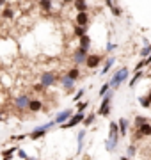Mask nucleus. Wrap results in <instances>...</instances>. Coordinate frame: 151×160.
I'll use <instances>...</instances> for the list:
<instances>
[{
  "mask_svg": "<svg viewBox=\"0 0 151 160\" xmlns=\"http://www.w3.org/2000/svg\"><path fill=\"white\" fill-rule=\"evenodd\" d=\"M119 141H121L119 125H117V121H110V125H109V137L105 141V149H107L109 153L116 151L117 146H119Z\"/></svg>",
  "mask_w": 151,
  "mask_h": 160,
  "instance_id": "1",
  "label": "nucleus"
},
{
  "mask_svg": "<svg viewBox=\"0 0 151 160\" xmlns=\"http://www.w3.org/2000/svg\"><path fill=\"white\" fill-rule=\"evenodd\" d=\"M112 96H114V89H110L107 94H103V96H101V103H100V109H98V112H96L98 116H101V118H107V116L110 114Z\"/></svg>",
  "mask_w": 151,
  "mask_h": 160,
  "instance_id": "2",
  "label": "nucleus"
},
{
  "mask_svg": "<svg viewBox=\"0 0 151 160\" xmlns=\"http://www.w3.org/2000/svg\"><path fill=\"white\" fill-rule=\"evenodd\" d=\"M57 125L55 121H48V123H45V125H41V126H37V128H34V130L29 133V139H32V141H37V139H41V137H45L48 132L52 130L53 126Z\"/></svg>",
  "mask_w": 151,
  "mask_h": 160,
  "instance_id": "3",
  "label": "nucleus"
},
{
  "mask_svg": "<svg viewBox=\"0 0 151 160\" xmlns=\"http://www.w3.org/2000/svg\"><path fill=\"white\" fill-rule=\"evenodd\" d=\"M32 98L29 96V94H25V92H22V94H18L14 100H12V103H14V109L18 110V112H29V103Z\"/></svg>",
  "mask_w": 151,
  "mask_h": 160,
  "instance_id": "4",
  "label": "nucleus"
},
{
  "mask_svg": "<svg viewBox=\"0 0 151 160\" xmlns=\"http://www.w3.org/2000/svg\"><path fill=\"white\" fill-rule=\"evenodd\" d=\"M87 55L89 52H85L84 48H80V46H76V50L71 53V61H73V66H85V61H87Z\"/></svg>",
  "mask_w": 151,
  "mask_h": 160,
  "instance_id": "5",
  "label": "nucleus"
},
{
  "mask_svg": "<svg viewBox=\"0 0 151 160\" xmlns=\"http://www.w3.org/2000/svg\"><path fill=\"white\" fill-rule=\"evenodd\" d=\"M85 116H87L85 112H76V114L71 116L70 119L64 123V125H61V128H62V130H70V128H75V126H78L80 123H84Z\"/></svg>",
  "mask_w": 151,
  "mask_h": 160,
  "instance_id": "6",
  "label": "nucleus"
},
{
  "mask_svg": "<svg viewBox=\"0 0 151 160\" xmlns=\"http://www.w3.org/2000/svg\"><path fill=\"white\" fill-rule=\"evenodd\" d=\"M39 82L43 84V87H45V89L55 86V82H57V73H55V71H41Z\"/></svg>",
  "mask_w": 151,
  "mask_h": 160,
  "instance_id": "7",
  "label": "nucleus"
},
{
  "mask_svg": "<svg viewBox=\"0 0 151 160\" xmlns=\"http://www.w3.org/2000/svg\"><path fill=\"white\" fill-rule=\"evenodd\" d=\"M103 55L101 53H89L87 55V61H85V66H87L89 69H94V68H98L100 64L103 62Z\"/></svg>",
  "mask_w": 151,
  "mask_h": 160,
  "instance_id": "8",
  "label": "nucleus"
},
{
  "mask_svg": "<svg viewBox=\"0 0 151 160\" xmlns=\"http://www.w3.org/2000/svg\"><path fill=\"white\" fill-rule=\"evenodd\" d=\"M71 116H73V109H64V110H61V112H57V114H55L53 121H55L59 126H61V125H64L66 121L70 119Z\"/></svg>",
  "mask_w": 151,
  "mask_h": 160,
  "instance_id": "9",
  "label": "nucleus"
},
{
  "mask_svg": "<svg viewBox=\"0 0 151 160\" xmlns=\"http://www.w3.org/2000/svg\"><path fill=\"white\" fill-rule=\"evenodd\" d=\"M75 80H71L70 77H68V75L64 73L62 77H61V86H62V89L64 91H68V92H73L75 91Z\"/></svg>",
  "mask_w": 151,
  "mask_h": 160,
  "instance_id": "10",
  "label": "nucleus"
},
{
  "mask_svg": "<svg viewBox=\"0 0 151 160\" xmlns=\"http://www.w3.org/2000/svg\"><path fill=\"white\" fill-rule=\"evenodd\" d=\"M85 135H87V130L85 128H82L78 132V135H76V155L82 153V149H84V141H85Z\"/></svg>",
  "mask_w": 151,
  "mask_h": 160,
  "instance_id": "11",
  "label": "nucleus"
},
{
  "mask_svg": "<svg viewBox=\"0 0 151 160\" xmlns=\"http://www.w3.org/2000/svg\"><path fill=\"white\" fill-rule=\"evenodd\" d=\"M39 110H43V100H39V98H32L30 103H29V112L37 114Z\"/></svg>",
  "mask_w": 151,
  "mask_h": 160,
  "instance_id": "12",
  "label": "nucleus"
},
{
  "mask_svg": "<svg viewBox=\"0 0 151 160\" xmlns=\"http://www.w3.org/2000/svg\"><path fill=\"white\" fill-rule=\"evenodd\" d=\"M89 22H91L89 12H76V16H75L76 25H85V27H89Z\"/></svg>",
  "mask_w": 151,
  "mask_h": 160,
  "instance_id": "13",
  "label": "nucleus"
},
{
  "mask_svg": "<svg viewBox=\"0 0 151 160\" xmlns=\"http://www.w3.org/2000/svg\"><path fill=\"white\" fill-rule=\"evenodd\" d=\"M114 62H116V57H114V55H109V57H107V61H105V64H103V68H101V71H100V75H101V77H105V75L112 69Z\"/></svg>",
  "mask_w": 151,
  "mask_h": 160,
  "instance_id": "14",
  "label": "nucleus"
},
{
  "mask_svg": "<svg viewBox=\"0 0 151 160\" xmlns=\"http://www.w3.org/2000/svg\"><path fill=\"white\" fill-rule=\"evenodd\" d=\"M66 75H68L71 80H75V82H78V80L82 78V71H80V68H78V66H71V68L66 71Z\"/></svg>",
  "mask_w": 151,
  "mask_h": 160,
  "instance_id": "15",
  "label": "nucleus"
},
{
  "mask_svg": "<svg viewBox=\"0 0 151 160\" xmlns=\"http://www.w3.org/2000/svg\"><path fill=\"white\" fill-rule=\"evenodd\" d=\"M0 18H4L6 22H12L14 20V9L11 6H6L2 9V12H0Z\"/></svg>",
  "mask_w": 151,
  "mask_h": 160,
  "instance_id": "16",
  "label": "nucleus"
},
{
  "mask_svg": "<svg viewBox=\"0 0 151 160\" xmlns=\"http://www.w3.org/2000/svg\"><path fill=\"white\" fill-rule=\"evenodd\" d=\"M73 7H75L76 12H87L89 11L87 0H75V2H73Z\"/></svg>",
  "mask_w": 151,
  "mask_h": 160,
  "instance_id": "17",
  "label": "nucleus"
},
{
  "mask_svg": "<svg viewBox=\"0 0 151 160\" xmlns=\"http://www.w3.org/2000/svg\"><path fill=\"white\" fill-rule=\"evenodd\" d=\"M91 45H93V41H91L89 34H85V36H82V38H78V46H80V48H84L85 52L91 50Z\"/></svg>",
  "mask_w": 151,
  "mask_h": 160,
  "instance_id": "18",
  "label": "nucleus"
},
{
  "mask_svg": "<svg viewBox=\"0 0 151 160\" xmlns=\"http://www.w3.org/2000/svg\"><path fill=\"white\" fill-rule=\"evenodd\" d=\"M135 130L139 132L142 137H151V121H148V123H144V125L137 126Z\"/></svg>",
  "mask_w": 151,
  "mask_h": 160,
  "instance_id": "19",
  "label": "nucleus"
},
{
  "mask_svg": "<svg viewBox=\"0 0 151 160\" xmlns=\"http://www.w3.org/2000/svg\"><path fill=\"white\" fill-rule=\"evenodd\" d=\"M37 6L43 12H52L53 9V0H37Z\"/></svg>",
  "mask_w": 151,
  "mask_h": 160,
  "instance_id": "20",
  "label": "nucleus"
},
{
  "mask_svg": "<svg viewBox=\"0 0 151 160\" xmlns=\"http://www.w3.org/2000/svg\"><path fill=\"white\" fill-rule=\"evenodd\" d=\"M139 105L142 107V109H149V107H151V89L146 92L144 96L139 98Z\"/></svg>",
  "mask_w": 151,
  "mask_h": 160,
  "instance_id": "21",
  "label": "nucleus"
},
{
  "mask_svg": "<svg viewBox=\"0 0 151 160\" xmlns=\"http://www.w3.org/2000/svg\"><path fill=\"white\" fill-rule=\"evenodd\" d=\"M117 125H119V133H121V137H124L128 132V119L126 118H119L117 119Z\"/></svg>",
  "mask_w": 151,
  "mask_h": 160,
  "instance_id": "22",
  "label": "nucleus"
},
{
  "mask_svg": "<svg viewBox=\"0 0 151 160\" xmlns=\"http://www.w3.org/2000/svg\"><path fill=\"white\" fill-rule=\"evenodd\" d=\"M142 75H144V71H142V69H139V71H135V73H134V77H132V78L128 80V87H130V89H134V87H135V84H137V80H140V78H142Z\"/></svg>",
  "mask_w": 151,
  "mask_h": 160,
  "instance_id": "23",
  "label": "nucleus"
},
{
  "mask_svg": "<svg viewBox=\"0 0 151 160\" xmlns=\"http://www.w3.org/2000/svg\"><path fill=\"white\" fill-rule=\"evenodd\" d=\"M87 34V27L85 25H76L75 23V27H73V36L75 38H82V36H85Z\"/></svg>",
  "mask_w": 151,
  "mask_h": 160,
  "instance_id": "24",
  "label": "nucleus"
},
{
  "mask_svg": "<svg viewBox=\"0 0 151 160\" xmlns=\"http://www.w3.org/2000/svg\"><path fill=\"white\" fill-rule=\"evenodd\" d=\"M16 151H18L16 146H12V148L2 151V160H12V158H14V155H16Z\"/></svg>",
  "mask_w": 151,
  "mask_h": 160,
  "instance_id": "25",
  "label": "nucleus"
},
{
  "mask_svg": "<svg viewBox=\"0 0 151 160\" xmlns=\"http://www.w3.org/2000/svg\"><path fill=\"white\" fill-rule=\"evenodd\" d=\"M149 53H151V43L148 39H144V46H142V50H140L139 55H140V59H146Z\"/></svg>",
  "mask_w": 151,
  "mask_h": 160,
  "instance_id": "26",
  "label": "nucleus"
},
{
  "mask_svg": "<svg viewBox=\"0 0 151 160\" xmlns=\"http://www.w3.org/2000/svg\"><path fill=\"white\" fill-rule=\"evenodd\" d=\"M96 112H91V114H87L85 116V119H84V126H85V128H89V126L91 125H94V121H96Z\"/></svg>",
  "mask_w": 151,
  "mask_h": 160,
  "instance_id": "27",
  "label": "nucleus"
},
{
  "mask_svg": "<svg viewBox=\"0 0 151 160\" xmlns=\"http://www.w3.org/2000/svg\"><path fill=\"white\" fill-rule=\"evenodd\" d=\"M112 89V86H110V80L109 82H105V84H101V87H100V91H98V94L100 96H103V94H107V92Z\"/></svg>",
  "mask_w": 151,
  "mask_h": 160,
  "instance_id": "28",
  "label": "nucleus"
},
{
  "mask_svg": "<svg viewBox=\"0 0 151 160\" xmlns=\"http://www.w3.org/2000/svg\"><path fill=\"white\" fill-rule=\"evenodd\" d=\"M148 121H149V118H146V116H135L134 125H135V128H137V126L144 125V123H148Z\"/></svg>",
  "mask_w": 151,
  "mask_h": 160,
  "instance_id": "29",
  "label": "nucleus"
},
{
  "mask_svg": "<svg viewBox=\"0 0 151 160\" xmlns=\"http://www.w3.org/2000/svg\"><path fill=\"white\" fill-rule=\"evenodd\" d=\"M0 78H2L4 84H7V87H12V82H14V80H12V77H9V75L6 77V71H2V73H0Z\"/></svg>",
  "mask_w": 151,
  "mask_h": 160,
  "instance_id": "30",
  "label": "nucleus"
},
{
  "mask_svg": "<svg viewBox=\"0 0 151 160\" xmlns=\"http://www.w3.org/2000/svg\"><path fill=\"white\" fill-rule=\"evenodd\" d=\"M135 155H137V146H135V144H130V146L126 148V157L132 158V157H135Z\"/></svg>",
  "mask_w": 151,
  "mask_h": 160,
  "instance_id": "31",
  "label": "nucleus"
},
{
  "mask_svg": "<svg viewBox=\"0 0 151 160\" xmlns=\"http://www.w3.org/2000/svg\"><path fill=\"white\" fill-rule=\"evenodd\" d=\"M110 12H112L116 18H121V16H123V9H121L119 6H114V7L110 9Z\"/></svg>",
  "mask_w": 151,
  "mask_h": 160,
  "instance_id": "32",
  "label": "nucleus"
},
{
  "mask_svg": "<svg viewBox=\"0 0 151 160\" xmlns=\"http://www.w3.org/2000/svg\"><path fill=\"white\" fill-rule=\"evenodd\" d=\"M84 92H85L84 89H78V91L75 92V96H73V102H75V103H78V102H80L82 98H84Z\"/></svg>",
  "mask_w": 151,
  "mask_h": 160,
  "instance_id": "33",
  "label": "nucleus"
},
{
  "mask_svg": "<svg viewBox=\"0 0 151 160\" xmlns=\"http://www.w3.org/2000/svg\"><path fill=\"white\" fill-rule=\"evenodd\" d=\"M89 102H78L76 103V112H84V110L87 109Z\"/></svg>",
  "mask_w": 151,
  "mask_h": 160,
  "instance_id": "34",
  "label": "nucleus"
},
{
  "mask_svg": "<svg viewBox=\"0 0 151 160\" xmlns=\"http://www.w3.org/2000/svg\"><path fill=\"white\" fill-rule=\"evenodd\" d=\"M16 155H18V158H22V160H27V158H29V155H27V151H25V149H22V148H18Z\"/></svg>",
  "mask_w": 151,
  "mask_h": 160,
  "instance_id": "35",
  "label": "nucleus"
},
{
  "mask_svg": "<svg viewBox=\"0 0 151 160\" xmlns=\"http://www.w3.org/2000/svg\"><path fill=\"white\" fill-rule=\"evenodd\" d=\"M116 48H117L116 43H107V46H105V52H107V53H112Z\"/></svg>",
  "mask_w": 151,
  "mask_h": 160,
  "instance_id": "36",
  "label": "nucleus"
},
{
  "mask_svg": "<svg viewBox=\"0 0 151 160\" xmlns=\"http://www.w3.org/2000/svg\"><path fill=\"white\" fill-rule=\"evenodd\" d=\"M32 91H34V92H43V91H45V87H43V84H41V82H37V84H34V86H32Z\"/></svg>",
  "mask_w": 151,
  "mask_h": 160,
  "instance_id": "37",
  "label": "nucleus"
},
{
  "mask_svg": "<svg viewBox=\"0 0 151 160\" xmlns=\"http://www.w3.org/2000/svg\"><path fill=\"white\" fill-rule=\"evenodd\" d=\"M29 135H25V133H22V135H11V141H23V139H27Z\"/></svg>",
  "mask_w": 151,
  "mask_h": 160,
  "instance_id": "38",
  "label": "nucleus"
},
{
  "mask_svg": "<svg viewBox=\"0 0 151 160\" xmlns=\"http://www.w3.org/2000/svg\"><path fill=\"white\" fill-rule=\"evenodd\" d=\"M144 66H146V61H144V59H140L139 62H137V66H135V71H139V69H142Z\"/></svg>",
  "mask_w": 151,
  "mask_h": 160,
  "instance_id": "39",
  "label": "nucleus"
},
{
  "mask_svg": "<svg viewBox=\"0 0 151 160\" xmlns=\"http://www.w3.org/2000/svg\"><path fill=\"white\" fill-rule=\"evenodd\" d=\"M105 6L109 7V9H112V7L116 6V4H114V0H105Z\"/></svg>",
  "mask_w": 151,
  "mask_h": 160,
  "instance_id": "40",
  "label": "nucleus"
},
{
  "mask_svg": "<svg viewBox=\"0 0 151 160\" xmlns=\"http://www.w3.org/2000/svg\"><path fill=\"white\" fill-rule=\"evenodd\" d=\"M73 2H75V0H61L62 6H70V4H73Z\"/></svg>",
  "mask_w": 151,
  "mask_h": 160,
  "instance_id": "41",
  "label": "nucleus"
},
{
  "mask_svg": "<svg viewBox=\"0 0 151 160\" xmlns=\"http://www.w3.org/2000/svg\"><path fill=\"white\" fill-rule=\"evenodd\" d=\"M144 61H146V66H151V53H149V55H148V57L144 59Z\"/></svg>",
  "mask_w": 151,
  "mask_h": 160,
  "instance_id": "42",
  "label": "nucleus"
},
{
  "mask_svg": "<svg viewBox=\"0 0 151 160\" xmlns=\"http://www.w3.org/2000/svg\"><path fill=\"white\" fill-rule=\"evenodd\" d=\"M7 6V0H0V9H4Z\"/></svg>",
  "mask_w": 151,
  "mask_h": 160,
  "instance_id": "43",
  "label": "nucleus"
},
{
  "mask_svg": "<svg viewBox=\"0 0 151 160\" xmlns=\"http://www.w3.org/2000/svg\"><path fill=\"white\" fill-rule=\"evenodd\" d=\"M119 160H130V157H119Z\"/></svg>",
  "mask_w": 151,
  "mask_h": 160,
  "instance_id": "44",
  "label": "nucleus"
},
{
  "mask_svg": "<svg viewBox=\"0 0 151 160\" xmlns=\"http://www.w3.org/2000/svg\"><path fill=\"white\" fill-rule=\"evenodd\" d=\"M27 160H39V158H37V157H29Z\"/></svg>",
  "mask_w": 151,
  "mask_h": 160,
  "instance_id": "45",
  "label": "nucleus"
},
{
  "mask_svg": "<svg viewBox=\"0 0 151 160\" xmlns=\"http://www.w3.org/2000/svg\"><path fill=\"white\" fill-rule=\"evenodd\" d=\"M0 121H4V118H2V116H0Z\"/></svg>",
  "mask_w": 151,
  "mask_h": 160,
  "instance_id": "46",
  "label": "nucleus"
},
{
  "mask_svg": "<svg viewBox=\"0 0 151 160\" xmlns=\"http://www.w3.org/2000/svg\"><path fill=\"white\" fill-rule=\"evenodd\" d=\"M18 2H23V0H18Z\"/></svg>",
  "mask_w": 151,
  "mask_h": 160,
  "instance_id": "47",
  "label": "nucleus"
}]
</instances>
